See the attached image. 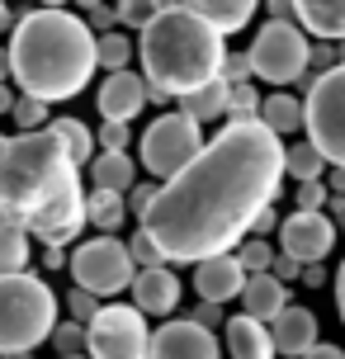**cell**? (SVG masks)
I'll return each mask as SVG.
<instances>
[{
    "label": "cell",
    "instance_id": "26",
    "mask_svg": "<svg viewBox=\"0 0 345 359\" xmlns=\"http://www.w3.org/2000/svg\"><path fill=\"white\" fill-rule=\"evenodd\" d=\"M327 156L308 142V137H298V142L284 147V175H293L298 184H312V180H327Z\"/></svg>",
    "mask_w": 345,
    "mask_h": 359
},
{
    "label": "cell",
    "instance_id": "28",
    "mask_svg": "<svg viewBox=\"0 0 345 359\" xmlns=\"http://www.w3.org/2000/svg\"><path fill=\"white\" fill-rule=\"evenodd\" d=\"M29 232H19L10 222H0V279H10V274H24L29 269Z\"/></svg>",
    "mask_w": 345,
    "mask_h": 359
},
{
    "label": "cell",
    "instance_id": "38",
    "mask_svg": "<svg viewBox=\"0 0 345 359\" xmlns=\"http://www.w3.org/2000/svg\"><path fill=\"white\" fill-rule=\"evenodd\" d=\"M114 10H119V24H137V29H147L161 5H151V0H123V5H114Z\"/></svg>",
    "mask_w": 345,
    "mask_h": 359
},
{
    "label": "cell",
    "instance_id": "41",
    "mask_svg": "<svg viewBox=\"0 0 345 359\" xmlns=\"http://www.w3.org/2000/svg\"><path fill=\"white\" fill-rule=\"evenodd\" d=\"M81 19H86L90 29H104V34H114L109 24H119V10H114V5H81Z\"/></svg>",
    "mask_w": 345,
    "mask_h": 359
},
{
    "label": "cell",
    "instance_id": "17",
    "mask_svg": "<svg viewBox=\"0 0 345 359\" xmlns=\"http://www.w3.org/2000/svg\"><path fill=\"white\" fill-rule=\"evenodd\" d=\"M270 336H274V350L284 359H303L317 350V312L312 307H289L279 322H270Z\"/></svg>",
    "mask_w": 345,
    "mask_h": 359
},
{
    "label": "cell",
    "instance_id": "47",
    "mask_svg": "<svg viewBox=\"0 0 345 359\" xmlns=\"http://www.w3.org/2000/svg\"><path fill=\"white\" fill-rule=\"evenodd\" d=\"M303 284L322 288V284H327V265H308V269H303Z\"/></svg>",
    "mask_w": 345,
    "mask_h": 359
},
{
    "label": "cell",
    "instance_id": "16",
    "mask_svg": "<svg viewBox=\"0 0 345 359\" xmlns=\"http://www.w3.org/2000/svg\"><path fill=\"white\" fill-rule=\"evenodd\" d=\"M241 288H246V269L236 265V255H213V260L194 265V293L203 303L227 307L232 298H241Z\"/></svg>",
    "mask_w": 345,
    "mask_h": 359
},
{
    "label": "cell",
    "instance_id": "25",
    "mask_svg": "<svg viewBox=\"0 0 345 359\" xmlns=\"http://www.w3.org/2000/svg\"><path fill=\"white\" fill-rule=\"evenodd\" d=\"M86 213H90V227H100V236H114L128 222V198L114 189H86Z\"/></svg>",
    "mask_w": 345,
    "mask_h": 359
},
{
    "label": "cell",
    "instance_id": "35",
    "mask_svg": "<svg viewBox=\"0 0 345 359\" xmlns=\"http://www.w3.org/2000/svg\"><path fill=\"white\" fill-rule=\"evenodd\" d=\"M128 251H133V265L137 269H156V265H165V255H161V246L151 241V232H133V241H128Z\"/></svg>",
    "mask_w": 345,
    "mask_h": 359
},
{
    "label": "cell",
    "instance_id": "50",
    "mask_svg": "<svg viewBox=\"0 0 345 359\" xmlns=\"http://www.w3.org/2000/svg\"><path fill=\"white\" fill-rule=\"evenodd\" d=\"M303 359H345V350H336V345H317V350H312V355H303Z\"/></svg>",
    "mask_w": 345,
    "mask_h": 359
},
{
    "label": "cell",
    "instance_id": "27",
    "mask_svg": "<svg viewBox=\"0 0 345 359\" xmlns=\"http://www.w3.org/2000/svg\"><path fill=\"white\" fill-rule=\"evenodd\" d=\"M227 100H232V86H227V81H213L208 90L180 100V114H184V118H194V123L203 128V123H213V118H227Z\"/></svg>",
    "mask_w": 345,
    "mask_h": 359
},
{
    "label": "cell",
    "instance_id": "15",
    "mask_svg": "<svg viewBox=\"0 0 345 359\" xmlns=\"http://www.w3.org/2000/svg\"><path fill=\"white\" fill-rule=\"evenodd\" d=\"M128 293H133V307H137L142 317H170V312L180 307L184 284L175 279L170 265H156V269H137V279H133Z\"/></svg>",
    "mask_w": 345,
    "mask_h": 359
},
{
    "label": "cell",
    "instance_id": "44",
    "mask_svg": "<svg viewBox=\"0 0 345 359\" xmlns=\"http://www.w3.org/2000/svg\"><path fill=\"white\" fill-rule=\"evenodd\" d=\"M194 322L213 331V326H227V317H222V307H213V303H199V312H194Z\"/></svg>",
    "mask_w": 345,
    "mask_h": 359
},
{
    "label": "cell",
    "instance_id": "34",
    "mask_svg": "<svg viewBox=\"0 0 345 359\" xmlns=\"http://www.w3.org/2000/svg\"><path fill=\"white\" fill-rule=\"evenodd\" d=\"M53 345H57V359L86 355V326H81V322H62V326L53 331Z\"/></svg>",
    "mask_w": 345,
    "mask_h": 359
},
{
    "label": "cell",
    "instance_id": "6",
    "mask_svg": "<svg viewBox=\"0 0 345 359\" xmlns=\"http://www.w3.org/2000/svg\"><path fill=\"white\" fill-rule=\"evenodd\" d=\"M246 57H251V72L274 90L293 86V81L303 86L312 76V43L293 19H265V24L255 29Z\"/></svg>",
    "mask_w": 345,
    "mask_h": 359
},
{
    "label": "cell",
    "instance_id": "51",
    "mask_svg": "<svg viewBox=\"0 0 345 359\" xmlns=\"http://www.w3.org/2000/svg\"><path fill=\"white\" fill-rule=\"evenodd\" d=\"M15 24H19V19L10 15V5H5V0H0V34H15Z\"/></svg>",
    "mask_w": 345,
    "mask_h": 359
},
{
    "label": "cell",
    "instance_id": "13",
    "mask_svg": "<svg viewBox=\"0 0 345 359\" xmlns=\"http://www.w3.org/2000/svg\"><path fill=\"white\" fill-rule=\"evenodd\" d=\"M147 359H222V345L208 326L184 317V322H165L151 331V355Z\"/></svg>",
    "mask_w": 345,
    "mask_h": 359
},
{
    "label": "cell",
    "instance_id": "55",
    "mask_svg": "<svg viewBox=\"0 0 345 359\" xmlns=\"http://www.w3.org/2000/svg\"><path fill=\"white\" fill-rule=\"evenodd\" d=\"M327 208L336 213V222H341V217H345V198H341V194H331V203H327Z\"/></svg>",
    "mask_w": 345,
    "mask_h": 359
},
{
    "label": "cell",
    "instance_id": "11",
    "mask_svg": "<svg viewBox=\"0 0 345 359\" xmlns=\"http://www.w3.org/2000/svg\"><path fill=\"white\" fill-rule=\"evenodd\" d=\"M336 246V217L331 213H289L279 222V255L298 265H322Z\"/></svg>",
    "mask_w": 345,
    "mask_h": 359
},
{
    "label": "cell",
    "instance_id": "4",
    "mask_svg": "<svg viewBox=\"0 0 345 359\" xmlns=\"http://www.w3.org/2000/svg\"><path fill=\"white\" fill-rule=\"evenodd\" d=\"M72 184H81V170L67 161L53 128L0 137V222L24 232L29 217L53 208Z\"/></svg>",
    "mask_w": 345,
    "mask_h": 359
},
{
    "label": "cell",
    "instance_id": "22",
    "mask_svg": "<svg viewBox=\"0 0 345 359\" xmlns=\"http://www.w3.org/2000/svg\"><path fill=\"white\" fill-rule=\"evenodd\" d=\"M260 123L270 128L274 137H293L298 128H308V104L293 90H274V95H265V104H260Z\"/></svg>",
    "mask_w": 345,
    "mask_h": 359
},
{
    "label": "cell",
    "instance_id": "33",
    "mask_svg": "<svg viewBox=\"0 0 345 359\" xmlns=\"http://www.w3.org/2000/svg\"><path fill=\"white\" fill-rule=\"evenodd\" d=\"M10 118L19 123V133H43V128L53 123V118H48V104H38V100H29V95L15 100V114H10Z\"/></svg>",
    "mask_w": 345,
    "mask_h": 359
},
{
    "label": "cell",
    "instance_id": "32",
    "mask_svg": "<svg viewBox=\"0 0 345 359\" xmlns=\"http://www.w3.org/2000/svg\"><path fill=\"white\" fill-rule=\"evenodd\" d=\"M331 203L327 180H312V184H293V213H322Z\"/></svg>",
    "mask_w": 345,
    "mask_h": 359
},
{
    "label": "cell",
    "instance_id": "52",
    "mask_svg": "<svg viewBox=\"0 0 345 359\" xmlns=\"http://www.w3.org/2000/svg\"><path fill=\"white\" fill-rule=\"evenodd\" d=\"M15 100H19L15 90H10V86H0V114H15Z\"/></svg>",
    "mask_w": 345,
    "mask_h": 359
},
{
    "label": "cell",
    "instance_id": "23",
    "mask_svg": "<svg viewBox=\"0 0 345 359\" xmlns=\"http://www.w3.org/2000/svg\"><path fill=\"white\" fill-rule=\"evenodd\" d=\"M48 128H53V137H57V142H62L67 161H72L76 170H90V161L100 156V142H95V133H90V128L81 123L76 114H72V118H53Z\"/></svg>",
    "mask_w": 345,
    "mask_h": 359
},
{
    "label": "cell",
    "instance_id": "56",
    "mask_svg": "<svg viewBox=\"0 0 345 359\" xmlns=\"http://www.w3.org/2000/svg\"><path fill=\"white\" fill-rule=\"evenodd\" d=\"M5 359H29V355H5Z\"/></svg>",
    "mask_w": 345,
    "mask_h": 359
},
{
    "label": "cell",
    "instance_id": "30",
    "mask_svg": "<svg viewBox=\"0 0 345 359\" xmlns=\"http://www.w3.org/2000/svg\"><path fill=\"white\" fill-rule=\"evenodd\" d=\"M232 255H236V265L246 269V279H251V274H270V269H274V255H279V251H274L270 241H255V236H251V241H241Z\"/></svg>",
    "mask_w": 345,
    "mask_h": 359
},
{
    "label": "cell",
    "instance_id": "53",
    "mask_svg": "<svg viewBox=\"0 0 345 359\" xmlns=\"http://www.w3.org/2000/svg\"><path fill=\"white\" fill-rule=\"evenodd\" d=\"M270 19H293V5H284V0H274V5H270Z\"/></svg>",
    "mask_w": 345,
    "mask_h": 359
},
{
    "label": "cell",
    "instance_id": "43",
    "mask_svg": "<svg viewBox=\"0 0 345 359\" xmlns=\"http://www.w3.org/2000/svg\"><path fill=\"white\" fill-rule=\"evenodd\" d=\"M312 67H317V76L331 72L336 67V43H312Z\"/></svg>",
    "mask_w": 345,
    "mask_h": 359
},
{
    "label": "cell",
    "instance_id": "14",
    "mask_svg": "<svg viewBox=\"0 0 345 359\" xmlns=\"http://www.w3.org/2000/svg\"><path fill=\"white\" fill-rule=\"evenodd\" d=\"M95 104H100V118L104 123H133L151 104V90H147L142 72H119V76H104Z\"/></svg>",
    "mask_w": 345,
    "mask_h": 359
},
{
    "label": "cell",
    "instance_id": "8",
    "mask_svg": "<svg viewBox=\"0 0 345 359\" xmlns=\"http://www.w3.org/2000/svg\"><path fill=\"white\" fill-rule=\"evenodd\" d=\"M303 104H308V142L327 156V165H345V67L312 72L303 81Z\"/></svg>",
    "mask_w": 345,
    "mask_h": 359
},
{
    "label": "cell",
    "instance_id": "49",
    "mask_svg": "<svg viewBox=\"0 0 345 359\" xmlns=\"http://www.w3.org/2000/svg\"><path fill=\"white\" fill-rule=\"evenodd\" d=\"M336 312H341V322H345V260L336 269Z\"/></svg>",
    "mask_w": 345,
    "mask_h": 359
},
{
    "label": "cell",
    "instance_id": "21",
    "mask_svg": "<svg viewBox=\"0 0 345 359\" xmlns=\"http://www.w3.org/2000/svg\"><path fill=\"white\" fill-rule=\"evenodd\" d=\"M142 180H137V161L128 151H100L90 161V189H114V194H133Z\"/></svg>",
    "mask_w": 345,
    "mask_h": 359
},
{
    "label": "cell",
    "instance_id": "2",
    "mask_svg": "<svg viewBox=\"0 0 345 359\" xmlns=\"http://www.w3.org/2000/svg\"><path fill=\"white\" fill-rule=\"evenodd\" d=\"M95 38L100 34L81 19V10H62V5L24 10L10 34V76L19 81V95L38 104L81 95L100 67Z\"/></svg>",
    "mask_w": 345,
    "mask_h": 359
},
{
    "label": "cell",
    "instance_id": "7",
    "mask_svg": "<svg viewBox=\"0 0 345 359\" xmlns=\"http://www.w3.org/2000/svg\"><path fill=\"white\" fill-rule=\"evenodd\" d=\"M203 147H208V133H203L194 118H184L180 109H170L161 118H151L147 133L137 137V161H142L147 175H156L165 184V180L180 175Z\"/></svg>",
    "mask_w": 345,
    "mask_h": 359
},
{
    "label": "cell",
    "instance_id": "5",
    "mask_svg": "<svg viewBox=\"0 0 345 359\" xmlns=\"http://www.w3.org/2000/svg\"><path fill=\"white\" fill-rule=\"evenodd\" d=\"M57 293L48 288L43 274L24 269V274H10L0 279V359L5 355H34L38 345L53 341L57 322Z\"/></svg>",
    "mask_w": 345,
    "mask_h": 359
},
{
    "label": "cell",
    "instance_id": "48",
    "mask_svg": "<svg viewBox=\"0 0 345 359\" xmlns=\"http://www.w3.org/2000/svg\"><path fill=\"white\" fill-rule=\"evenodd\" d=\"M67 265V251H57V246H43V269H62Z\"/></svg>",
    "mask_w": 345,
    "mask_h": 359
},
{
    "label": "cell",
    "instance_id": "36",
    "mask_svg": "<svg viewBox=\"0 0 345 359\" xmlns=\"http://www.w3.org/2000/svg\"><path fill=\"white\" fill-rule=\"evenodd\" d=\"M100 298H95V293H86V288H72V293H67V312H72V322H81V326H90L95 317H100Z\"/></svg>",
    "mask_w": 345,
    "mask_h": 359
},
{
    "label": "cell",
    "instance_id": "42",
    "mask_svg": "<svg viewBox=\"0 0 345 359\" xmlns=\"http://www.w3.org/2000/svg\"><path fill=\"white\" fill-rule=\"evenodd\" d=\"M279 284H293V279H303V265L298 260H289V255H274V269H270Z\"/></svg>",
    "mask_w": 345,
    "mask_h": 359
},
{
    "label": "cell",
    "instance_id": "45",
    "mask_svg": "<svg viewBox=\"0 0 345 359\" xmlns=\"http://www.w3.org/2000/svg\"><path fill=\"white\" fill-rule=\"evenodd\" d=\"M270 232H279V217H274V208H270V213H260V217H255V227H251L255 241H265Z\"/></svg>",
    "mask_w": 345,
    "mask_h": 359
},
{
    "label": "cell",
    "instance_id": "29",
    "mask_svg": "<svg viewBox=\"0 0 345 359\" xmlns=\"http://www.w3.org/2000/svg\"><path fill=\"white\" fill-rule=\"evenodd\" d=\"M95 57H100V67H104L109 76H119V72H128V62L137 57V43L114 29V34H100V38H95Z\"/></svg>",
    "mask_w": 345,
    "mask_h": 359
},
{
    "label": "cell",
    "instance_id": "18",
    "mask_svg": "<svg viewBox=\"0 0 345 359\" xmlns=\"http://www.w3.org/2000/svg\"><path fill=\"white\" fill-rule=\"evenodd\" d=\"M289 284H279L274 274H251L246 279V288H241V312L246 317H255V322H279L284 312H289Z\"/></svg>",
    "mask_w": 345,
    "mask_h": 359
},
{
    "label": "cell",
    "instance_id": "3",
    "mask_svg": "<svg viewBox=\"0 0 345 359\" xmlns=\"http://www.w3.org/2000/svg\"><path fill=\"white\" fill-rule=\"evenodd\" d=\"M137 62H142V81L151 90V104H170V100H189L222 81L227 67V38L208 24V19L189 5H161L156 19L137 34Z\"/></svg>",
    "mask_w": 345,
    "mask_h": 359
},
{
    "label": "cell",
    "instance_id": "57",
    "mask_svg": "<svg viewBox=\"0 0 345 359\" xmlns=\"http://www.w3.org/2000/svg\"><path fill=\"white\" fill-rule=\"evenodd\" d=\"M76 359H86V355H76Z\"/></svg>",
    "mask_w": 345,
    "mask_h": 359
},
{
    "label": "cell",
    "instance_id": "10",
    "mask_svg": "<svg viewBox=\"0 0 345 359\" xmlns=\"http://www.w3.org/2000/svg\"><path fill=\"white\" fill-rule=\"evenodd\" d=\"M151 355V331L137 307L104 303L100 317L86 326V359H147Z\"/></svg>",
    "mask_w": 345,
    "mask_h": 359
},
{
    "label": "cell",
    "instance_id": "31",
    "mask_svg": "<svg viewBox=\"0 0 345 359\" xmlns=\"http://www.w3.org/2000/svg\"><path fill=\"white\" fill-rule=\"evenodd\" d=\"M260 90L255 86H232V100H227V123H260Z\"/></svg>",
    "mask_w": 345,
    "mask_h": 359
},
{
    "label": "cell",
    "instance_id": "9",
    "mask_svg": "<svg viewBox=\"0 0 345 359\" xmlns=\"http://www.w3.org/2000/svg\"><path fill=\"white\" fill-rule=\"evenodd\" d=\"M72 279H76V288L95 293L100 303L114 298V293H128L133 279H137L128 241H119V236H90V241H81L72 251Z\"/></svg>",
    "mask_w": 345,
    "mask_h": 359
},
{
    "label": "cell",
    "instance_id": "1",
    "mask_svg": "<svg viewBox=\"0 0 345 359\" xmlns=\"http://www.w3.org/2000/svg\"><path fill=\"white\" fill-rule=\"evenodd\" d=\"M284 189V137L265 123H222L194 161L161 184L142 232L161 246L165 265H203L251 241L260 213Z\"/></svg>",
    "mask_w": 345,
    "mask_h": 359
},
{
    "label": "cell",
    "instance_id": "37",
    "mask_svg": "<svg viewBox=\"0 0 345 359\" xmlns=\"http://www.w3.org/2000/svg\"><path fill=\"white\" fill-rule=\"evenodd\" d=\"M156 198H161V184H151V180H142L133 194H128V217H137L142 222L151 208H156Z\"/></svg>",
    "mask_w": 345,
    "mask_h": 359
},
{
    "label": "cell",
    "instance_id": "20",
    "mask_svg": "<svg viewBox=\"0 0 345 359\" xmlns=\"http://www.w3.org/2000/svg\"><path fill=\"white\" fill-rule=\"evenodd\" d=\"M227 355L232 359H274L279 350H274L270 326L246 317V312H236V317H227Z\"/></svg>",
    "mask_w": 345,
    "mask_h": 359
},
{
    "label": "cell",
    "instance_id": "40",
    "mask_svg": "<svg viewBox=\"0 0 345 359\" xmlns=\"http://www.w3.org/2000/svg\"><path fill=\"white\" fill-rule=\"evenodd\" d=\"M251 57L246 53H227V67H222V81L227 86H251Z\"/></svg>",
    "mask_w": 345,
    "mask_h": 359
},
{
    "label": "cell",
    "instance_id": "19",
    "mask_svg": "<svg viewBox=\"0 0 345 359\" xmlns=\"http://www.w3.org/2000/svg\"><path fill=\"white\" fill-rule=\"evenodd\" d=\"M293 19L317 43H345V0H293Z\"/></svg>",
    "mask_w": 345,
    "mask_h": 359
},
{
    "label": "cell",
    "instance_id": "39",
    "mask_svg": "<svg viewBox=\"0 0 345 359\" xmlns=\"http://www.w3.org/2000/svg\"><path fill=\"white\" fill-rule=\"evenodd\" d=\"M95 142H100V151H128L133 133H128V123H100Z\"/></svg>",
    "mask_w": 345,
    "mask_h": 359
},
{
    "label": "cell",
    "instance_id": "46",
    "mask_svg": "<svg viewBox=\"0 0 345 359\" xmlns=\"http://www.w3.org/2000/svg\"><path fill=\"white\" fill-rule=\"evenodd\" d=\"M327 189L345 198V165H331V170H327Z\"/></svg>",
    "mask_w": 345,
    "mask_h": 359
},
{
    "label": "cell",
    "instance_id": "12",
    "mask_svg": "<svg viewBox=\"0 0 345 359\" xmlns=\"http://www.w3.org/2000/svg\"><path fill=\"white\" fill-rule=\"evenodd\" d=\"M86 227H90V213H86V189H81V184H72V189L57 198L53 208H43L38 217H29V227H24V232L34 236V241H43V246L67 251V246H72Z\"/></svg>",
    "mask_w": 345,
    "mask_h": 359
},
{
    "label": "cell",
    "instance_id": "54",
    "mask_svg": "<svg viewBox=\"0 0 345 359\" xmlns=\"http://www.w3.org/2000/svg\"><path fill=\"white\" fill-rule=\"evenodd\" d=\"M10 81V48H0V86Z\"/></svg>",
    "mask_w": 345,
    "mask_h": 359
},
{
    "label": "cell",
    "instance_id": "24",
    "mask_svg": "<svg viewBox=\"0 0 345 359\" xmlns=\"http://www.w3.org/2000/svg\"><path fill=\"white\" fill-rule=\"evenodd\" d=\"M189 5H194V10H199V15L208 19L222 38H227V34H241V29L255 19V5H251V0H189Z\"/></svg>",
    "mask_w": 345,
    "mask_h": 359
}]
</instances>
